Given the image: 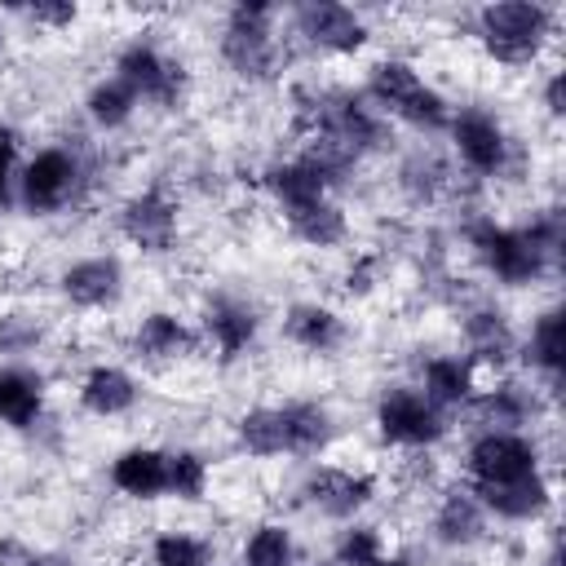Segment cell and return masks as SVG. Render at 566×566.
I'll list each match as a JSON object with an SVG mask.
<instances>
[{
    "label": "cell",
    "mask_w": 566,
    "mask_h": 566,
    "mask_svg": "<svg viewBox=\"0 0 566 566\" xmlns=\"http://www.w3.org/2000/svg\"><path fill=\"white\" fill-rule=\"evenodd\" d=\"M115 80H124L137 97H155V102H177L181 93V66H172L168 57H159L150 44H128L119 57H115Z\"/></svg>",
    "instance_id": "obj_7"
},
{
    "label": "cell",
    "mask_w": 566,
    "mask_h": 566,
    "mask_svg": "<svg viewBox=\"0 0 566 566\" xmlns=\"http://www.w3.org/2000/svg\"><path fill=\"white\" fill-rule=\"evenodd\" d=\"M208 486V464L195 451H172L164 455V491L181 495V500H199Z\"/></svg>",
    "instance_id": "obj_29"
},
{
    "label": "cell",
    "mask_w": 566,
    "mask_h": 566,
    "mask_svg": "<svg viewBox=\"0 0 566 566\" xmlns=\"http://www.w3.org/2000/svg\"><path fill=\"white\" fill-rule=\"evenodd\" d=\"M473 248L482 256V265L522 287V283H535L544 274V261H548V248L531 234V230H504V226H478L473 230Z\"/></svg>",
    "instance_id": "obj_2"
},
{
    "label": "cell",
    "mask_w": 566,
    "mask_h": 566,
    "mask_svg": "<svg viewBox=\"0 0 566 566\" xmlns=\"http://www.w3.org/2000/svg\"><path fill=\"white\" fill-rule=\"evenodd\" d=\"M35 553L22 539H0V566H31Z\"/></svg>",
    "instance_id": "obj_37"
},
{
    "label": "cell",
    "mask_w": 566,
    "mask_h": 566,
    "mask_svg": "<svg viewBox=\"0 0 566 566\" xmlns=\"http://www.w3.org/2000/svg\"><path fill=\"white\" fill-rule=\"evenodd\" d=\"M548 482L539 478V473H531V478H522V482H504V486H482V504L486 509H495L500 517H535V513H544L548 509Z\"/></svg>",
    "instance_id": "obj_19"
},
{
    "label": "cell",
    "mask_w": 566,
    "mask_h": 566,
    "mask_svg": "<svg viewBox=\"0 0 566 566\" xmlns=\"http://www.w3.org/2000/svg\"><path fill=\"white\" fill-rule=\"evenodd\" d=\"M31 566H75L71 557H62V553H44V557H35Z\"/></svg>",
    "instance_id": "obj_40"
},
{
    "label": "cell",
    "mask_w": 566,
    "mask_h": 566,
    "mask_svg": "<svg viewBox=\"0 0 566 566\" xmlns=\"http://www.w3.org/2000/svg\"><path fill=\"white\" fill-rule=\"evenodd\" d=\"M376 424H380V438L385 442H398V447H429L442 438V416L438 407L416 394V389H385L380 407H376Z\"/></svg>",
    "instance_id": "obj_3"
},
{
    "label": "cell",
    "mask_w": 566,
    "mask_h": 566,
    "mask_svg": "<svg viewBox=\"0 0 566 566\" xmlns=\"http://www.w3.org/2000/svg\"><path fill=\"white\" fill-rule=\"evenodd\" d=\"M119 230H124L137 248L164 252V248H172V234H177V208H172L159 190L133 195V199L119 208Z\"/></svg>",
    "instance_id": "obj_10"
},
{
    "label": "cell",
    "mask_w": 566,
    "mask_h": 566,
    "mask_svg": "<svg viewBox=\"0 0 566 566\" xmlns=\"http://www.w3.org/2000/svg\"><path fill=\"white\" fill-rule=\"evenodd\" d=\"M548 35H553V13L544 4L500 0V4L482 9V44H486V53L495 62L522 66V62H531L544 49Z\"/></svg>",
    "instance_id": "obj_1"
},
{
    "label": "cell",
    "mask_w": 566,
    "mask_h": 566,
    "mask_svg": "<svg viewBox=\"0 0 566 566\" xmlns=\"http://www.w3.org/2000/svg\"><path fill=\"white\" fill-rule=\"evenodd\" d=\"M473 394V371L464 358H429L424 363V398L433 407H455V402H469Z\"/></svg>",
    "instance_id": "obj_22"
},
{
    "label": "cell",
    "mask_w": 566,
    "mask_h": 566,
    "mask_svg": "<svg viewBox=\"0 0 566 566\" xmlns=\"http://www.w3.org/2000/svg\"><path fill=\"white\" fill-rule=\"evenodd\" d=\"M544 102H548V111H553V115H562V111H566V106H562V71H553V75H548Z\"/></svg>",
    "instance_id": "obj_39"
},
{
    "label": "cell",
    "mask_w": 566,
    "mask_h": 566,
    "mask_svg": "<svg viewBox=\"0 0 566 566\" xmlns=\"http://www.w3.org/2000/svg\"><path fill=\"white\" fill-rule=\"evenodd\" d=\"M239 442H243L252 455H283V451H292L283 407H252V411L239 420Z\"/></svg>",
    "instance_id": "obj_21"
},
{
    "label": "cell",
    "mask_w": 566,
    "mask_h": 566,
    "mask_svg": "<svg viewBox=\"0 0 566 566\" xmlns=\"http://www.w3.org/2000/svg\"><path fill=\"white\" fill-rule=\"evenodd\" d=\"M9 164H13V133L0 124V203L9 195Z\"/></svg>",
    "instance_id": "obj_38"
},
{
    "label": "cell",
    "mask_w": 566,
    "mask_h": 566,
    "mask_svg": "<svg viewBox=\"0 0 566 566\" xmlns=\"http://www.w3.org/2000/svg\"><path fill=\"white\" fill-rule=\"evenodd\" d=\"M44 407V380L27 367H0V424L27 429Z\"/></svg>",
    "instance_id": "obj_15"
},
{
    "label": "cell",
    "mask_w": 566,
    "mask_h": 566,
    "mask_svg": "<svg viewBox=\"0 0 566 566\" xmlns=\"http://www.w3.org/2000/svg\"><path fill=\"white\" fill-rule=\"evenodd\" d=\"M562 354H566L562 314H557V310H544V314L535 318V327H531V349H526V358H531L535 367H544L548 376H557V371H562Z\"/></svg>",
    "instance_id": "obj_28"
},
{
    "label": "cell",
    "mask_w": 566,
    "mask_h": 566,
    "mask_svg": "<svg viewBox=\"0 0 566 566\" xmlns=\"http://www.w3.org/2000/svg\"><path fill=\"white\" fill-rule=\"evenodd\" d=\"M155 566H208V544L186 531H164L155 539Z\"/></svg>",
    "instance_id": "obj_31"
},
{
    "label": "cell",
    "mask_w": 566,
    "mask_h": 566,
    "mask_svg": "<svg viewBox=\"0 0 566 566\" xmlns=\"http://www.w3.org/2000/svg\"><path fill=\"white\" fill-rule=\"evenodd\" d=\"M243 566H292V535L287 526H256L243 544Z\"/></svg>",
    "instance_id": "obj_30"
},
{
    "label": "cell",
    "mask_w": 566,
    "mask_h": 566,
    "mask_svg": "<svg viewBox=\"0 0 566 566\" xmlns=\"http://www.w3.org/2000/svg\"><path fill=\"white\" fill-rule=\"evenodd\" d=\"M371 566H407V562H402V557H376Z\"/></svg>",
    "instance_id": "obj_41"
},
{
    "label": "cell",
    "mask_w": 566,
    "mask_h": 566,
    "mask_svg": "<svg viewBox=\"0 0 566 566\" xmlns=\"http://www.w3.org/2000/svg\"><path fill=\"white\" fill-rule=\"evenodd\" d=\"M478 416L482 420H495V424H517L526 416V402H522L517 389L504 385V389H491V394L478 398Z\"/></svg>",
    "instance_id": "obj_33"
},
{
    "label": "cell",
    "mask_w": 566,
    "mask_h": 566,
    "mask_svg": "<svg viewBox=\"0 0 566 566\" xmlns=\"http://www.w3.org/2000/svg\"><path fill=\"white\" fill-rule=\"evenodd\" d=\"M203 327H208V336L217 340L221 358H234V354H243V349L252 345V336H256V314H252L243 301H212Z\"/></svg>",
    "instance_id": "obj_18"
},
{
    "label": "cell",
    "mask_w": 566,
    "mask_h": 566,
    "mask_svg": "<svg viewBox=\"0 0 566 566\" xmlns=\"http://www.w3.org/2000/svg\"><path fill=\"white\" fill-rule=\"evenodd\" d=\"M31 18L49 22V27H71L75 22V4H31Z\"/></svg>",
    "instance_id": "obj_36"
},
{
    "label": "cell",
    "mask_w": 566,
    "mask_h": 566,
    "mask_svg": "<svg viewBox=\"0 0 566 566\" xmlns=\"http://www.w3.org/2000/svg\"><path fill=\"white\" fill-rule=\"evenodd\" d=\"M296 27H301V35L310 44L332 49V53H354V49L367 44L363 18L354 9H345V4H327V0L323 4H305V9H296Z\"/></svg>",
    "instance_id": "obj_8"
},
{
    "label": "cell",
    "mask_w": 566,
    "mask_h": 566,
    "mask_svg": "<svg viewBox=\"0 0 566 566\" xmlns=\"http://www.w3.org/2000/svg\"><path fill=\"white\" fill-rule=\"evenodd\" d=\"M75 177H80L75 159H71L66 150L49 146V150L31 155V164H27V172H22V203H27L31 212H57V208L71 199Z\"/></svg>",
    "instance_id": "obj_6"
},
{
    "label": "cell",
    "mask_w": 566,
    "mask_h": 566,
    "mask_svg": "<svg viewBox=\"0 0 566 566\" xmlns=\"http://www.w3.org/2000/svg\"><path fill=\"white\" fill-rule=\"evenodd\" d=\"M62 292L71 305L80 310H102V305H115L119 292H124V270L115 256H88V261H75L66 274H62Z\"/></svg>",
    "instance_id": "obj_11"
},
{
    "label": "cell",
    "mask_w": 566,
    "mask_h": 566,
    "mask_svg": "<svg viewBox=\"0 0 566 566\" xmlns=\"http://www.w3.org/2000/svg\"><path fill=\"white\" fill-rule=\"evenodd\" d=\"M40 340V323L27 314H0V354H22Z\"/></svg>",
    "instance_id": "obj_35"
},
{
    "label": "cell",
    "mask_w": 566,
    "mask_h": 566,
    "mask_svg": "<svg viewBox=\"0 0 566 566\" xmlns=\"http://www.w3.org/2000/svg\"><path fill=\"white\" fill-rule=\"evenodd\" d=\"M327 172L314 164V159H292V164H279L270 168V190L274 199L283 203V212H296V208H310L327 195Z\"/></svg>",
    "instance_id": "obj_13"
},
{
    "label": "cell",
    "mask_w": 566,
    "mask_h": 566,
    "mask_svg": "<svg viewBox=\"0 0 566 566\" xmlns=\"http://www.w3.org/2000/svg\"><path fill=\"white\" fill-rule=\"evenodd\" d=\"M438 539L442 544H473V539H482V504L478 500H469V495H447L442 500V509H438Z\"/></svg>",
    "instance_id": "obj_25"
},
{
    "label": "cell",
    "mask_w": 566,
    "mask_h": 566,
    "mask_svg": "<svg viewBox=\"0 0 566 566\" xmlns=\"http://www.w3.org/2000/svg\"><path fill=\"white\" fill-rule=\"evenodd\" d=\"M283 332H287L292 345H301V349H310V354L336 349L340 336H345L340 318H336L327 305H292L287 318H283Z\"/></svg>",
    "instance_id": "obj_17"
},
{
    "label": "cell",
    "mask_w": 566,
    "mask_h": 566,
    "mask_svg": "<svg viewBox=\"0 0 566 566\" xmlns=\"http://www.w3.org/2000/svg\"><path fill=\"white\" fill-rule=\"evenodd\" d=\"M464 327H469V340H473V349H478L482 358H504V349H509V327H504L500 314H473Z\"/></svg>",
    "instance_id": "obj_32"
},
{
    "label": "cell",
    "mask_w": 566,
    "mask_h": 566,
    "mask_svg": "<svg viewBox=\"0 0 566 566\" xmlns=\"http://www.w3.org/2000/svg\"><path fill=\"white\" fill-rule=\"evenodd\" d=\"M451 133H455L460 159H464L473 172H486V177H491V172L504 168V159H509V137H504V128H500L491 115L464 111V115L451 119Z\"/></svg>",
    "instance_id": "obj_9"
},
{
    "label": "cell",
    "mask_w": 566,
    "mask_h": 566,
    "mask_svg": "<svg viewBox=\"0 0 566 566\" xmlns=\"http://www.w3.org/2000/svg\"><path fill=\"white\" fill-rule=\"evenodd\" d=\"M137 349L146 358H181L190 349V332L177 314H146L142 327H137Z\"/></svg>",
    "instance_id": "obj_24"
},
{
    "label": "cell",
    "mask_w": 566,
    "mask_h": 566,
    "mask_svg": "<svg viewBox=\"0 0 566 566\" xmlns=\"http://www.w3.org/2000/svg\"><path fill=\"white\" fill-rule=\"evenodd\" d=\"M420 88H424V80L416 75L411 62L385 57V62L371 66V97H376L385 111H394V115H402V111L420 97Z\"/></svg>",
    "instance_id": "obj_20"
},
{
    "label": "cell",
    "mask_w": 566,
    "mask_h": 566,
    "mask_svg": "<svg viewBox=\"0 0 566 566\" xmlns=\"http://www.w3.org/2000/svg\"><path fill=\"white\" fill-rule=\"evenodd\" d=\"M376 557H380V535L371 526H354L336 548V566H371Z\"/></svg>",
    "instance_id": "obj_34"
},
{
    "label": "cell",
    "mask_w": 566,
    "mask_h": 566,
    "mask_svg": "<svg viewBox=\"0 0 566 566\" xmlns=\"http://www.w3.org/2000/svg\"><path fill=\"white\" fill-rule=\"evenodd\" d=\"M283 416H287L292 451H318L332 438V416L318 402H292V407H283Z\"/></svg>",
    "instance_id": "obj_26"
},
{
    "label": "cell",
    "mask_w": 566,
    "mask_h": 566,
    "mask_svg": "<svg viewBox=\"0 0 566 566\" xmlns=\"http://www.w3.org/2000/svg\"><path fill=\"white\" fill-rule=\"evenodd\" d=\"M80 402L93 416H124L137 402V385L119 367H93L84 376V385H80Z\"/></svg>",
    "instance_id": "obj_16"
},
{
    "label": "cell",
    "mask_w": 566,
    "mask_h": 566,
    "mask_svg": "<svg viewBox=\"0 0 566 566\" xmlns=\"http://www.w3.org/2000/svg\"><path fill=\"white\" fill-rule=\"evenodd\" d=\"M111 482L124 495L155 500L164 491V451H155V447H128V451H119L115 464H111Z\"/></svg>",
    "instance_id": "obj_14"
},
{
    "label": "cell",
    "mask_w": 566,
    "mask_h": 566,
    "mask_svg": "<svg viewBox=\"0 0 566 566\" xmlns=\"http://www.w3.org/2000/svg\"><path fill=\"white\" fill-rule=\"evenodd\" d=\"M287 226H292V234L305 239L310 248H336V243L345 239V212H340L336 203H327V199L287 212Z\"/></svg>",
    "instance_id": "obj_23"
},
{
    "label": "cell",
    "mask_w": 566,
    "mask_h": 566,
    "mask_svg": "<svg viewBox=\"0 0 566 566\" xmlns=\"http://www.w3.org/2000/svg\"><path fill=\"white\" fill-rule=\"evenodd\" d=\"M221 57L239 75H265L274 62V40H270V9L265 4H239L230 13V27L221 35Z\"/></svg>",
    "instance_id": "obj_4"
},
{
    "label": "cell",
    "mask_w": 566,
    "mask_h": 566,
    "mask_svg": "<svg viewBox=\"0 0 566 566\" xmlns=\"http://www.w3.org/2000/svg\"><path fill=\"white\" fill-rule=\"evenodd\" d=\"M469 473L478 478V486H504L539 473V455L517 433H482L469 447Z\"/></svg>",
    "instance_id": "obj_5"
},
{
    "label": "cell",
    "mask_w": 566,
    "mask_h": 566,
    "mask_svg": "<svg viewBox=\"0 0 566 566\" xmlns=\"http://www.w3.org/2000/svg\"><path fill=\"white\" fill-rule=\"evenodd\" d=\"M0 44H4V35H0Z\"/></svg>",
    "instance_id": "obj_42"
},
{
    "label": "cell",
    "mask_w": 566,
    "mask_h": 566,
    "mask_svg": "<svg viewBox=\"0 0 566 566\" xmlns=\"http://www.w3.org/2000/svg\"><path fill=\"white\" fill-rule=\"evenodd\" d=\"M371 478L367 473H349V469H314L305 482V500L327 513V517H349L371 500Z\"/></svg>",
    "instance_id": "obj_12"
},
{
    "label": "cell",
    "mask_w": 566,
    "mask_h": 566,
    "mask_svg": "<svg viewBox=\"0 0 566 566\" xmlns=\"http://www.w3.org/2000/svg\"><path fill=\"white\" fill-rule=\"evenodd\" d=\"M133 106H137V93H133L124 80H102V84L88 93V115H93L102 128H119V124H128Z\"/></svg>",
    "instance_id": "obj_27"
}]
</instances>
